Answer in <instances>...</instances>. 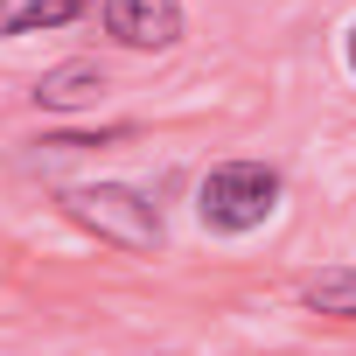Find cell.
Listing matches in <instances>:
<instances>
[{"label":"cell","instance_id":"7a4b0ae2","mask_svg":"<svg viewBox=\"0 0 356 356\" xmlns=\"http://www.w3.org/2000/svg\"><path fill=\"white\" fill-rule=\"evenodd\" d=\"M273 210H280V168H266V161H224L196 189V217L217 238H245V231L273 224Z\"/></svg>","mask_w":356,"mask_h":356},{"label":"cell","instance_id":"6da1fadb","mask_svg":"<svg viewBox=\"0 0 356 356\" xmlns=\"http://www.w3.org/2000/svg\"><path fill=\"white\" fill-rule=\"evenodd\" d=\"M63 217L84 238L112 245V252H161V210L140 189H126V182H77V189H63Z\"/></svg>","mask_w":356,"mask_h":356},{"label":"cell","instance_id":"52a82bcc","mask_svg":"<svg viewBox=\"0 0 356 356\" xmlns=\"http://www.w3.org/2000/svg\"><path fill=\"white\" fill-rule=\"evenodd\" d=\"M342 56H349V77H356V22H349V42H342Z\"/></svg>","mask_w":356,"mask_h":356},{"label":"cell","instance_id":"277c9868","mask_svg":"<svg viewBox=\"0 0 356 356\" xmlns=\"http://www.w3.org/2000/svg\"><path fill=\"white\" fill-rule=\"evenodd\" d=\"M105 98V70L98 63H56L35 77V105L42 112H91Z\"/></svg>","mask_w":356,"mask_h":356},{"label":"cell","instance_id":"3957f363","mask_svg":"<svg viewBox=\"0 0 356 356\" xmlns=\"http://www.w3.org/2000/svg\"><path fill=\"white\" fill-rule=\"evenodd\" d=\"M105 35L119 49H175L182 42V0H105Z\"/></svg>","mask_w":356,"mask_h":356},{"label":"cell","instance_id":"8992f818","mask_svg":"<svg viewBox=\"0 0 356 356\" xmlns=\"http://www.w3.org/2000/svg\"><path fill=\"white\" fill-rule=\"evenodd\" d=\"M300 300L314 314H335V321H356V266H335V273H314L300 286Z\"/></svg>","mask_w":356,"mask_h":356},{"label":"cell","instance_id":"5b68a950","mask_svg":"<svg viewBox=\"0 0 356 356\" xmlns=\"http://www.w3.org/2000/svg\"><path fill=\"white\" fill-rule=\"evenodd\" d=\"M84 15V0H0V42H15V35H49L63 22Z\"/></svg>","mask_w":356,"mask_h":356}]
</instances>
